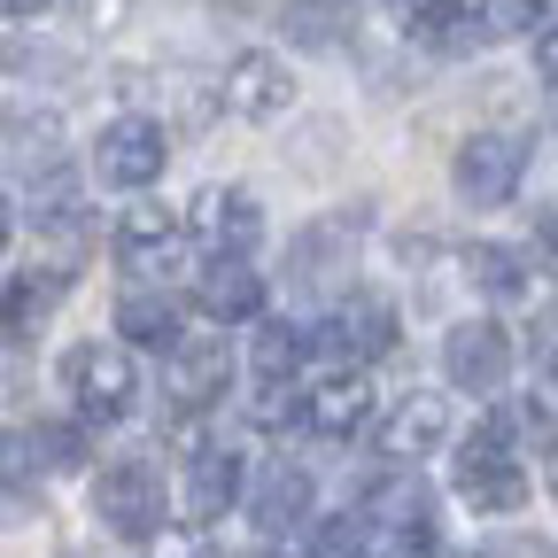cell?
I'll return each mask as SVG.
<instances>
[{
	"label": "cell",
	"instance_id": "23",
	"mask_svg": "<svg viewBox=\"0 0 558 558\" xmlns=\"http://www.w3.org/2000/svg\"><path fill=\"white\" fill-rule=\"evenodd\" d=\"M311 558H380V520L357 505V512H341V520H318V543Z\"/></svg>",
	"mask_w": 558,
	"mask_h": 558
},
{
	"label": "cell",
	"instance_id": "20",
	"mask_svg": "<svg viewBox=\"0 0 558 558\" xmlns=\"http://www.w3.org/2000/svg\"><path fill=\"white\" fill-rule=\"evenodd\" d=\"M357 505L380 520V535H388V527H411V520H435V497H427V481H418L411 465H388Z\"/></svg>",
	"mask_w": 558,
	"mask_h": 558
},
{
	"label": "cell",
	"instance_id": "26",
	"mask_svg": "<svg viewBox=\"0 0 558 558\" xmlns=\"http://www.w3.org/2000/svg\"><path fill=\"white\" fill-rule=\"evenodd\" d=\"M32 481H39L32 435H0V512H9V520L32 505Z\"/></svg>",
	"mask_w": 558,
	"mask_h": 558
},
{
	"label": "cell",
	"instance_id": "27",
	"mask_svg": "<svg viewBox=\"0 0 558 558\" xmlns=\"http://www.w3.org/2000/svg\"><path fill=\"white\" fill-rule=\"evenodd\" d=\"M488 32H535L543 24V0H481Z\"/></svg>",
	"mask_w": 558,
	"mask_h": 558
},
{
	"label": "cell",
	"instance_id": "13",
	"mask_svg": "<svg viewBox=\"0 0 558 558\" xmlns=\"http://www.w3.org/2000/svg\"><path fill=\"white\" fill-rule=\"evenodd\" d=\"M380 458L388 465H411V458H427V450H442L450 442V403L442 396H403L388 418H380Z\"/></svg>",
	"mask_w": 558,
	"mask_h": 558
},
{
	"label": "cell",
	"instance_id": "32",
	"mask_svg": "<svg viewBox=\"0 0 558 558\" xmlns=\"http://www.w3.org/2000/svg\"><path fill=\"white\" fill-rule=\"evenodd\" d=\"M543 396H550V403H558V333H550V341H543Z\"/></svg>",
	"mask_w": 558,
	"mask_h": 558
},
{
	"label": "cell",
	"instance_id": "5",
	"mask_svg": "<svg viewBox=\"0 0 558 558\" xmlns=\"http://www.w3.org/2000/svg\"><path fill=\"white\" fill-rule=\"evenodd\" d=\"M512 365H520V349H512V326H497V318H465L442 341V373L465 396H497L512 380Z\"/></svg>",
	"mask_w": 558,
	"mask_h": 558
},
{
	"label": "cell",
	"instance_id": "7",
	"mask_svg": "<svg viewBox=\"0 0 558 558\" xmlns=\"http://www.w3.org/2000/svg\"><path fill=\"white\" fill-rule=\"evenodd\" d=\"M218 101H226V117H241V124H271V117H288V101H295V86H288V62H279V54H264V47L233 54V62H226V86H218Z\"/></svg>",
	"mask_w": 558,
	"mask_h": 558
},
{
	"label": "cell",
	"instance_id": "17",
	"mask_svg": "<svg viewBox=\"0 0 558 558\" xmlns=\"http://www.w3.org/2000/svg\"><path fill=\"white\" fill-rule=\"evenodd\" d=\"M248 520L264 527V543H279V535H295L303 520H311V473L303 465H288L279 458L256 488H248Z\"/></svg>",
	"mask_w": 558,
	"mask_h": 558
},
{
	"label": "cell",
	"instance_id": "8",
	"mask_svg": "<svg viewBox=\"0 0 558 558\" xmlns=\"http://www.w3.org/2000/svg\"><path fill=\"white\" fill-rule=\"evenodd\" d=\"M186 233H194V226L179 218V209H163V202H132L124 218H117V264L140 271V279H156V271L179 264V241H186Z\"/></svg>",
	"mask_w": 558,
	"mask_h": 558
},
{
	"label": "cell",
	"instance_id": "2",
	"mask_svg": "<svg viewBox=\"0 0 558 558\" xmlns=\"http://www.w3.org/2000/svg\"><path fill=\"white\" fill-rule=\"evenodd\" d=\"M62 388L78 396V411L101 418V427H117V418L140 411V373L124 357V341H78L62 357Z\"/></svg>",
	"mask_w": 558,
	"mask_h": 558
},
{
	"label": "cell",
	"instance_id": "1",
	"mask_svg": "<svg viewBox=\"0 0 558 558\" xmlns=\"http://www.w3.org/2000/svg\"><path fill=\"white\" fill-rule=\"evenodd\" d=\"M512 435H520V411H488L481 435L458 450L450 481H458V497L473 512H520L527 505V465L512 458Z\"/></svg>",
	"mask_w": 558,
	"mask_h": 558
},
{
	"label": "cell",
	"instance_id": "11",
	"mask_svg": "<svg viewBox=\"0 0 558 558\" xmlns=\"http://www.w3.org/2000/svg\"><path fill=\"white\" fill-rule=\"evenodd\" d=\"M194 311L209 318V326H248L256 311H264V279L248 271V256H209L202 271H194Z\"/></svg>",
	"mask_w": 558,
	"mask_h": 558
},
{
	"label": "cell",
	"instance_id": "24",
	"mask_svg": "<svg viewBox=\"0 0 558 558\" xmlns=\"http://www.w3.org/2000/svg\"><path fill=\"white\" fill-rule=\"evenodd\" d=\"M32 458L47 473H86L94 442H86V427H70V418H39V427H32Z\"/></svg>",
	"mask_w": 558,
	"mask_h": 558
},
{
	"label": "cell",
	"instance_id": "18",
	"mask_svg": "<svg viewBox=\"0 0 558 558\" xmlns=\"http://www.w3.org/2000/svg\"><path fill=\"white\" fill-rule=\"evenodd\" d=\"M279 32H288V47H303V54H341L357 39V0H288Z\"/></svg>",
	"mask_w": 558,
	"mask_h": 558
},
{
	"label": "cell",
	"instance_id": "34",
	"mask_svg": "<svg viewBox=\"0 0 558 558\" xmlns=\"http://www.w3.org/2000/svg\"><path fill=\"white\" fill-rule=\"evenodd\" d=\"M543 488H550V497H558V442L543 450Z\"/></svg>",
	"mask_w": 558,
	"mask_h": 558
},
{
	"label": "cell",
	"instance_id": "21",
	"mask_svg": "<svg viewBox=\"0 0 558 558\" xmlns=\"http://www.w3.org/2000/svg\"><path fill=\"white\" fill-rule=\"evenodd\" d=\"M311 349H318L311 326H295V318H264V326H256V349H248V365H256V380H295V373L311 365Z\"/></svg>",
	"mask_w": 558,
	"mask_h": 558
},
{
	"label": "cell",
	"instance_id": "19",
	"mask_svg": "<svg viewBox=\"0 0 558 558\" xmlns=\"http://www.w3.org/2000/svg\"><path fill=\"white\" fill-rule=\"evenodd\" d=\"M117 333H124L132 349H156V357H171V349L186 341V318H179V303H171V295L132 288V295L117 303Z\"/></svg>",
	"mask_w": 558,
	"mask_h": 558
},
{
	"label": "cell",
	"instance_id": "28",
	"mask_svg": "<svg viewBox=\"0 0 558 558\" xmlns=\"http://www.w3.org/2000/svg\"><path fill=\"white\" fill-rule=\"evenodd\" d=\"M148 558H202V535L194 527H156L148 535Z\"/></svg>",
	"mask_w": 558,
	"mask_h": 558
},
{
	"label": "cell",
	"instance_id": "4",
	"mask_svg": "<svg viewBox=\"0 0 558 558\" xmlns=\"http://www.w3.org/2000/svg\"><path fill=\"white\" fill-rule=\"evenodd\" d=\"M527 179V148L512 132H473L458 140V156H450V186L473 202V209H505Z\"/></svg>",
	"mask_w": 558,
	"mask_h": 558
},
{
	"label": "cell",
	"instance_id": "25",
	"mask_svg": "<svg viewBox=\"0 0 558 558\" xmlns=\"http://www.w3.org/2000/svg\"><path fill=\"white\" fill-rule=\"evenodd\" d=\"M70 288V271H54V279H39V271H24V279H9L0 288V333H16V326H32L54 295Z\"/></svg>",
	"mask_w": 558,
	"mask_h": 558
},
{
	"label": "cell",
	"instance_id": "31",
	"mask_svg": "<svg viewBox=\"0 0 558 558\" xmlns=\"http://www.w3.org/2000/svg\"><path fill=\"white\" fill-rule=\"evenodd\" d=\"M535 248L558 264V209H543V218H535Z\"/></svg>",
	"mask_w": 558,
	"mask_h": 558
},
{
	"label": "cell",
	"instance_id": "35",
	"mask_svg": "<svg viewBox=\"0 0 558 558\" xmlns=\"http://www.w3.org/2000/svg\"><path fill=\"white\" fill-rule=\"evenodd\" d=\"M9 233H16V209H9V194H0V248H9Z\"/></svg>",
	"mask_w": 558,
	"mask_h": 558
},
{
	"label": "cell",
	"instance_id": "30",
	"mask_svg": "<svg viewBox=\"0 0 558 558\" xmlns=\"http://www.w3.org/2000/svg\"><path fill=\"white\" fill-rule=\"evenodd\" d=\"M535 78L558 94V24H550V32H535Z\"/></svg>",
	"mask_w": 558,
	"mask_h": 558
},
{
	"label": "cell",
	"instance_id": "3",
	"mask_svg": "<svg viewBox=\"0 0 558 558\" xmlns=\"http://www.w3.org/2000/svg\"><path fill=\"white\" fill-rule=\"evenodd\" d=\"M94 520L124 543H148L163 527V473L156 458H109L94 481Z\"/></svg>",
	"mask_w": 558,
	"mask_h": 558
},
{
	"label": "cell",
	"instance_id": "29",
	"mask_svg": "<svg viewBox=\"0 0 558 558\" xmlns=\"http://www.w3.org/2000/svg\"><path fill=\"white\" fill-rule=\"evenodd\" d=\"M473 558H550V543L543 535H497V543H481Z\"/></svg>",
	"mask_w": 558,
	"mask_h": 558
},
{
	"label": "cell",
	"instance_id": "9",
	"mask_svg": "<svg viewBox=\"0 0 558 558\" xmlns=\"http://www.w3.org/2000/svg\"><path fill=\"white\" fill-rule=\"evenodd\" d=\"M318 349H326V357H341V365H373V357H388V349H396V303H380V295H349V303L318 326Z\"/></svg>",
	"mask_w": 558,
	"mask_h": 558
},
{
	"label": "cell",
	"instance_id": "14",
	"mask_svg": "<svg viewBox=\"0 0 558 558\" xmlns=\"http://www.w3.org/2000/svg\"><path fill=\"white\" fill-rule=\"evenodd\" d=\"M373 418V380L349 365V373H333V380H318L311 396H303V427L311 435H326V442H349Z\"/></svg>",
	"mask_w": 558,
	"mask_h": 558
},
{
	"label": "cell",
	"instance_id": "15",
	"mask_svg": "<svg viewBox=\"0 0 558 558\" xmlns=\"http://www.w3.org/2000/svg\"><path fill=\"white\" fill-rule=\"evenodd\" d=\"M411 39L427 54H473L481 39H497L481 16V0H411Z\"/></svg>",
	"mask_w": 558,
	"mask_h": 558
},
{
	"label": "cell",
	"instance_id": "16",
	"mask_svg": "<svg viewBox=\"0 0 558 558\" xmlns=\"http://www.w3.org/2000/svg\"><path fill=\"white\" fill-rule=\"evenodd\" d=\"M163 365H171V396H179V411H209V403L226 396V380H233L226 341H209V333H186Z\"/></svg>",
	"mask_w": 558,
	"mask_h": 558
},
{
	"label": "cell",
	"instance_id": "12",
	"mask_svg": "<svg viewBox=\"0 0 558 558\" xmlns=\"http://www.w3.org/2000/svg\"><path fill=\"white\" fill-rule=\"evenodd\" d=\"M186 226H194L209 248L248 256V248L264 241V209H256V194H241V186H202L194 209H186Z\"/></svg>",
	"mask_w": 558,
	"mask_h": 558
},
{
	"label": "cell",
	"instance_id": "33",
	"mask_svg": "<svg viewBox=\"0 0 558 558\" xmlns=\"http://www.w3.org/2000/svg\"><path fill=\"white\" fill-rule=\"evenodd\" d=\"M39 9H54V0H0V16H39Z\"/></svg>",
	"mask_w": 558,
	"mask_h": 558
},
{
	"label": "cell",
	"instance_id": "22",
	"mask_svg": "<svg viewBox=\"0 0 558 558\" xmlns=\"http://www.w3.org/2000/svg\"><path fill=\"white\" fill-rule=\"evenodd\" d=\"M465 271H473V288H481L488 303H520V295H527V256L505 248V241H473V248H465Z\"/></svg>",
	"mask_w": 558,
	"mask_h": 558
},
{
	"label": "cell",
	"instance_id": "10",
	"mask_svg": "<svg viewBox=\"0 0 558 558\" xmlns=\"http://www.w3.org/2000/svg\"><path fill=\"white\" fill-rule=\"evenodd\" d=\"M241 497H248V458L226 450V442H202L186 458V520L209 527V520H226Z\"/></svg>",
	"mask_w": 558,
	"mask_h": 558
},
{
	"label": "cell",
	"instance_id": "6",
	"mask_svg": "<svg viewBox=\"0 0 558 558\" xmlns=\"http://www.w3.org/2000/svg\"><path fill=\"white\" fill-rule=\"evenodd\" d=\"M163 163H171V132H163L156 117H117V124H101L94 171H101L109 186L140 194V186H156V179H163Z\"/></svg>",
	"mask_w": 558,
	"mask_h": 558
}]
</instances>
